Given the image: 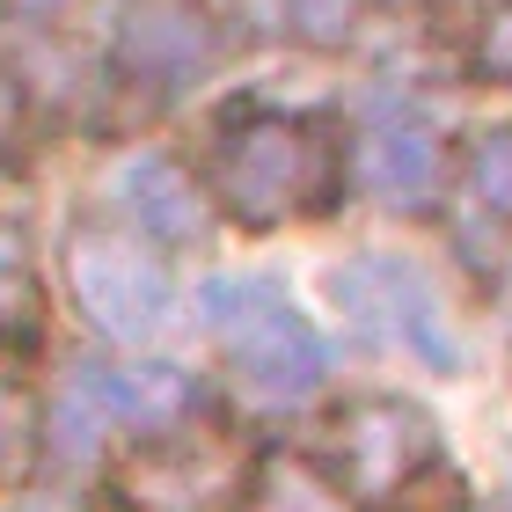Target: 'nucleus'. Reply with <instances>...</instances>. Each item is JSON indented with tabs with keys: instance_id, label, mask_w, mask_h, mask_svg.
<instances>
[{
	"instance_id": "obj_1",
	"label": "nucleus",
	"mask_w": 512,
	"mask_h": 512,
	"mask_svg": "<svg viewBox=\"0 0 512 512\" xmlns=\"http://www.w3.org/2000/svg\"><path fill=\"white\" fill-rule=\"evenodd\" d=\"M198 322L213 337L227 381L249 403H308L330 381V337H322V322L271 271H213L198 286Z\"/></svg>"
},
{
	"instance_id": "obj_2",
	"label": "nucleus",
	"mask_w": 512,
	"mask_h": 512,
	"mask_svg": "<svg viewBox=\"0 0 512 512\" xmlns=\"http://www.w3.org/2000/svg\"><path fill=\"white\" fill-rule=\"evenodd\" d=\"M249 461L256 454H235L191 410L183 425L118 439L103 461V498H110V512H242Z\"/></svg>"
},
{
	"instance_id": "obj_3",
	"label": "nucleus",
	"mask_w": 512,
	"mask_h": 512,
	"mask_svg": "<svg viewBox=\"0 0 512 512\" xmlns=\"http://www.w3.org/2000/svg\"><path fill=\"white\" fill-rule=\"evenodd\" d=\"M59 271H66V300H74V315L103 344H118V352L154 344L161 330H169V315H176V278H169V264H161V249L139 242V235L81 227V235L66 242Z\"/></svg>"
},
{
	"instance_id": "obj_4",
	"label": "nucleus",
	"mask_w": 512,
	"mask_h": 512,
	"mask_svg": "<svg viewBox=\"0 0 512 512\" xmlns=\"http://www.w3.org/2000/svg\"><path fill=\"white\" fill-rule=\"evenodd\" d=\"M322 183H330V154H322V139H315L308 125L256 118V125H242V132H227L213 198H220L242 227H278V220L322 205Z\"/></svg>"
},
{
	"instance_id": "obj_5",
	"label": "nucleus",
	"mask_w": 512,
	"mask_h": 512,
	"mask_svg": "<svg viewBox=\"0 0 512 512\" xmlns=\"http://www.w3.org/2000/svg\"><path fill=\"white\" fill-rule=\"evenodd\" d=\"M330 469L352 483V498L366 512H395L439 469V425L403 395H366V403L337 410Z\"/></svg>"
},
{
	"instance_id": "obj_6",
	"label": "nucleus",
	"mask_w": 512,
	"mask_h": 512,
	"mask_svg": "<svg viewBox=\"0 0 512 512\" xmlns=\"http://www.w3.org/2000/svg\"><path fill=\"white\" fill-rule=\"evenodd\" d=\"M337 300H352L366 330L395 337L425 374H454L461 366V330L447 315L439 286L403 256H359L352 271H337Z\"/></svg>"
},
{
	"instance_id": "obj_7",
	"label": "nucleus",
	"mask_w": 512,
	"mask_h": 512,
	"mask_svg": "<svg viewBox=\"0 0 512 512\" xmlns=\"http://www.w3.org/2000/svg\"><path fill=\"white\" fill-rule=\"evenodd\" d=\"M110 198H118V213L139 242L154 249H183L205 235V220H213V198L191 183V169L169 154H132L118 161V176H110Z\"/></svg>"
},
{
	"instance_id": "obj_8",
	"label": "nucleus",
	"mask_w": 512,
	"mask_h": 512,
	"mask_svg": "<svg viewBox=\"0 0 512 512\" xmlns=\"http://www.w3.org/2000/svg\"><path fill=\"white\" fill-rule=\"evenodd\" d=\"M118 66L147 88H191L205 66V30L169 0H125L118 15Z\"/></svg>"
},
{
	"instance_id": "obj_9",
	"label": "nucleus",
	"mask_w": 512,
	"mask_h": 512,
	"mask_svg": "<svg viewBox=\"0 0 512 512\" xmlns=\"http://www.w3.org/2000/svg\"><path fill=\"white\" fill-rule=\"evenodd\" d=\"M439 139L425 125H410V118H388L359 139V154H352V176H359V191L366 198H381L395 205V213H410V205H425L439 191Z\"/></svg>"
},
{
	"instance_id": "obj_10",
	"label": "nucleus",
	"mask_w": 512,
	"mask_h": 512,
	"mask_svg": "<svg viewBox=\"0 0 512 512\" xmlns=\"http://www.w3.org/2000/svg\"><path fill=\"white\" fill-rule=\"evenodd\" d=\"M242 512H366L352 483L330 469V454L308 447H264L249 461V498Z\"/></svg>"
},
{
	"instance_id": "obj_11",
	"label": "nucleus",
	"mask_w": 512,
	"mask_h": 512,
	"mask_svg": "<svg viewBox=\"0 0 512 512\" xmlns=\"http://www.w3.org/2000/svg\"><path fill=\"white\" fill-rule=\"evenodd\" d=\"M37 330H44V278H37L30 235L15 220H0V352L37 344Z\"/></svg>"
},
{
	"instance_id": "obj_12",
	"label": "nucleus",
	"mask_w": 512,
	"mask_h": 512,
	"mask_svg": "<svg viewBox=\"0 0 512 512\" xmlns=\"http://www.w3.org/2000/svg\"><path fill=\"white\" fill-rule=\"evenodd\" d=\"M44 461V417L0 381V498H22Z\"/></svg>"
},
{
	"instance_id": "obj_13",
	"label": "nucleus",
	"mask_w": 512,
	"mask_h": 512,
	"mask_svg": "<svg viewBox=\"0 0 512 512\" xmlns=\"http://www.w3.org/2000/svg\"><path fill=\"white\" fill-rule=\"evenodd\" d=\"M476 191L491 198L498 213H512V132L483 139V154H476Z\"/></svg>"
},
{
	"instance_id": "obj_14",
	"label": "nucleus",
	"mask_w": 512,
	"mask_h": 512,
	"mask_svg": "<svg viewBox=\"0 0 512 512\" xmlns=\"http://www.w3.org/2000/svg\"><path fill=\"white\" fill-rule=\"evenodd\" d=\"M344 15H352V0H293V22H300L308 37H337Z\"/></svg>"
},
{
	"instance_id": "obj_15",
	"label": "nucleus",
	"mask_w": 512,
	"mask_h": 512,
	"mask_svg": "<svg viewBox=\"0 0 512 512\" xmlns=\"http://www.w3.org/2000/svg\"><path fill=\"white\" fill-rule=\"evenodd\" d=\"M8 139H15V96H8V81H0V154H8Z\"/></svg>"
},
{
	"instance_id": "obj_16",
	"label": "nucleus",
	"mask_w": 512,
	"mask_h": 512,
	"mask_svg": "<svg viewBox=\"0 0 512 512\" xmlns=\"http://www.w3.org/2000/svg\"><path fill=\"white\" fill-rule=\"evenodd\" d=\"M461 512H512V498H476V491H469V498H461Z\"/></svg>"
},
{
	"instance_id": "obj_17",
	"label": "nucleus",
	"mask_w": 512,
	"mask_h": 512,
	"mask_svg": "<svg viewBox=\"0 0 512 512\" xmlns=\"http://www.w3.org/2000/svg\"><path fill=\"white\" fill-rule=\"evenodd\" d=\"M15 8H22V15H59L66 0H15Z\"/></svg>"
}]
</instances>
